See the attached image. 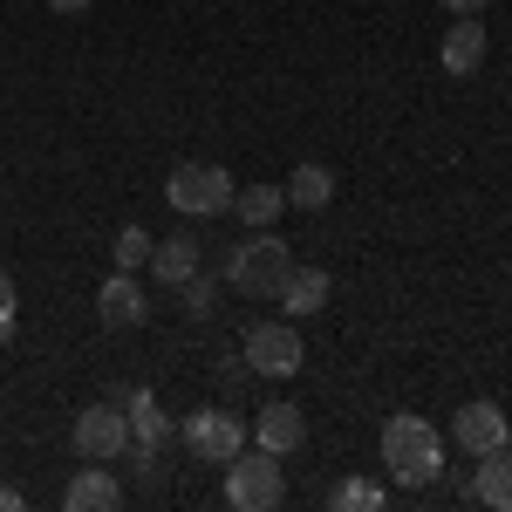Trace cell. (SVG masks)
<instances>
[{"mask_svg": "<svg viewBox=\"0 0 512 512\" xmlns=\"http://www.w3.org/2000/svg\"><path fill=\"white\" fill-rule=\"evenodd\" d=\"M383 465L403 492H417V485H431L444 472V444H437V424L431 417H410V410H396L390 424H383Z\"/></svg>", "mask_w": 512, "mask_h": 512, "instance_id": "cell-1", "label": "cell"}, {"mask_svg": "<svg viewBox=\"0 0 512 512\" xmlns=\"http://www.w3.org/2000/svg\"><path fill=\"white\" fill-rule=\"evenodd\" d=\"M287 274H294V253H287V239H280L274 226H260L253 239H239L233 260H226V287H233V294H253V301L280 294Z\"/></svg>", "mask_w": 512, "mask_h": 512, "instance_id": "cell-2", "label": "cell"}, {"mask_svg": "<svg viewBox=\"0 0 512 512\" xmlns=\"http://www.w3.org/2000/svg\"><path fill=\"white\" fill-rule=\"evenodd\" d=\"M287 499V478H280V458L274 451H239L233 465H226V506L233 512H280Z\"/></svg>", "mask_w": 512, "mask_h": 512, "instance_id": "cell-3", "label": "cell"}, {"mask_svg": "<svg viewBox=\"0 0 512 512\" xmlns=\"http://www.w3.org/2000/svg\"><path fill=\"white\" fill-rule=\"evenodd\" d=\"M164 198H171L185 219H212V212L233 205V178H226V164H171Z\"/></svg>", "mask_w": 512, "mask_h": 512, "instance_id": "cell-4", "label": "cell"}, {"mask_svg": "<svg viewBox=\"0 0 512 512\" xmlns=\"http://www.w3.org/2000/svg\"><path fill=\"white\" fill-rule=\"evenodd\" d=\"M76 451L89 458V465L123 458V451H130V417H123L117 403H89V410L76 417Z\"/></svg>", "mask_w": 512, "mask_h": 512, "instance_id": "cell-5", "label": "cell"}, {"mask_svg": "<svg viewBox=\"0 0 512 512\" xmlns=\"http://www.w3.org/2000/svg\"><path fill=\"white\" fill-rule=\"evenodd\" d=\"M301 335L287 328V321H260V328H246V369L253 376H294L301 369Z\"/></svg>", "mask_w": 512, "mask_h": 512, "instance_id": "cell-6", "label": "cell"}, {"mask_svg": "<svg viewBox=\"0 0 512 512\" xmlns=\"http://www.w3.org/2000/svg\"><path fill=\"white\" fill-rule=\"evenodd\" d=\"M185 444H192V458H205V465H233L239 451H246V424L226 417V410H198L192 424H185Z\"/></svg>", "mask_w": 512, "mask_h": 512, "instance_id": "cell-7", "label": "cell"}, {"mask_svg": "<svg viewBox=\"0 0 512 512\" xmlns=\"http://www.w3.org/2000/svg\"><path fill=\"white\" fill-rule=\"evenodd\" d=\"M451 444H458V451H472V458H485V451H499V444H512V431H506V410H499L492 396H478V403H465V410L451 417Z\"/></svg>", "mask_w": 512, "mask_h": 512, "instance_id": "cell-8", "label": "cell"}, {"mask_svg": "<svg viewBox=\"0 0 512 512\" xmlns=\"http://www.w3.org/2000/svg\"><path fill=\"white\" fill-rule=\"evenodd\" d=\"M96 315H103V328H137L151 315V294L137 287V274H110L103 294H96Z\"/></svg>", "mask_w": 512, "mask_h": 512, "instance_id": "cell-9", "label": "cell"}, {"mask_svg": "<svg viewBox=\"0 0 512 512\" xmlns=\"http://www.w3.org/2000/svg\"><path fill=\"white\" fill-rule=\"evenodd\" d=\"M437 62H444V76H478V62H485V21L478 14H458L444 48H437Z\"/></svg>", "mask_w": 512, "mask_h": 512, "instance_id": "cell-10", "label": "cell"}, {"mask_svg": "<svg viewBox=\"0 0 512 512\" xmlns=\"http://www.w3.org/2000/svg\"><path fill=\"white\" fill-rule=\"evenodd\" d=\"M253 437H260V451H301V437H308V417H301V403H267L260 417H253Z\"/></svg>", "mask_w": 512, "mask_h": 512, "instance_id": "cell-11", "label": "cell"}, {"mask_svg": "<svg viewBox=\"0 0 512 512\" xmlns=\"http://www.w3.org/2000/svg\"><path fill=\"white\" fill-rule=\"evenodd\" d=\"M62 506H69V512H117V506H123V485L110 478V465H89V472L69 478Z\"/></svg>", "mask_w": 512, "mask_h": 512, "instance_id": "cell-12", "label": "cell"}, {"mask_svg": "<svg viewBox=\"0 0 512 512\" xmlns=\"http://www.w3.org/2000/svg\"><path fill=\"white\" fill-rule=\"evenodd\" d=\"M151 274L164 280V287H185V280L198 274V239L192 233H171L151 246Z\"/></svg>", "mask_w": 512, "mask_h": 512, "instance_id": "cell-13", "label": "cell"}, {"mask_svg": "<svg viewBox=\"0 0 512 512\" xmlns=\"http://www.w3.org/2000/svg\"><path fill=\"white\" fill-rule=\"evenodd\" d=\"M472 492H478L492 512H512V444H499V451H485V458H478Z\"/></svg>", "mask_w": 512, "mask_h": 512, "instance_id": "cell-14", "label": "cell"}, {"mask_svg": "<svg viewBox=\"0 0 512 512\" xmlns=\"http://www.w3.org/2000/svg\"><path fill=\"white\" fill-rule=\"evenodd\" d=\"M328 294H335V287H328L321 267H294V274L280 280V308H287V315H315V308H328Z\"/></svg>", "mask_w": 512, "mask_h": 512, "instance_id": "cell-15", "label": "cell"}, {"mask_svg": "<svg viewBox=\"0 0 512 512\" xmlns=\"http://www.w3.org/2000/svg\"><path fill=\"white\" fill-rule=\"evenodd\" d=\"M280 192H287V205H301V212H321V205L335 198V171H328V164H294Z\"/></svg>", "mask_w": 512, "mask_h": 512, "instance_id": "cell-16", "label": "cell"}, {"mask_svg": "<svg viewBox=\"0 0 512 512\" xmlns=\"http://www.w3.org/2000/svg\"><path fill=\"white\" fill-rule=\"evenodd\" d=\"M233 212L260 233V226H274L280 212H287V192L280 185H246V192H233Z\"/></svg>", "mask_w": 512, "mask_h": 512, "instance_id": "cell-17", "label": "cell"}, {"mask_svg": "<svg viewBox=\"0 0 512 512\" xmlns=\"http://www.w3.org/2000/svg\"><path fill=\"white\" fill-rule=\"evenodd\" d=\"M123 417H130V451H158L164 431H171V424H164V410H158L144 390L130 396V410H123Z\"/></svg>", "mask_w": 512, "mask_h": 512, "instance_id": "cell-18", "label": "cell"}, {"mask_svg": "<svg viewBox=\"0 0 512 512\" xmlns=\"http://www.w3.org/2000/svg\"><path fill=\"white\" fill-rule=\"evenodd\" d=\"M151 246H158V239L144 233V226H123V233H117V267H123V274L151 267Z\"/></svg>", "mask_w": 512, "mask_h": 512, "instance_id": "cell-19", "label": "cell"}, {"mask_svg": "<svg viewBox=\"0 0 512 512\" xmlns=\"http://www.w3.org/2000/svg\"><path fill=\"white\" fill-rule=\"evenodd\" d=\"M328 506H335V512H369V506H383V492H376L369 478H349V485H335Z\"/></svg>", "mask_w": 512, "mask_h": 512, "instance_id": "cell-20", "label": "cell"}, {"mask_svg": "<svg viewBox=\"0 0 512 512\" xmlns=\"http://www.w3.org/2000/svg\"><path fill=\"white\" fill-rule=\"evenodd\" d=\"M212 294H219V287H212L205 274H192V280H185V308H192V315H212Z\"/></svg>", "mask_w": 512, "mask_h": 512, "instance_id": "cell-21", "label": "cell"}, {"mask_svg": "<svg viewBox=\"0 0 512 512\" xmlns=\"http://www.w3.org/2000/svg\"><path fill=\"white\" fill-rule=\"evenodd\" d=\"M7 335H14V280L0 274V342H7Z\"/></svg>", "mask_w": 512, "mask_h": 512, "instance_id": "cell-22", "label": "cell"}, {"mask_svg": "<svg viewBox=\"0 0 512 512\" xmlns=\"http://www.w3.org/2000/svg\"><path fill=\"white\" fill-rule=\"evenodd\" d=\"M437 7H451V14H485L492 0H437Z\"/></svg>", "mask_w": 512, "mask_h": 512, "instance_id": "cell-23", "label": "cell"}, {"mask_svg": "<svg viewBox=\"0 0 512 512\" xmlns=\"http://www.w3.org/2000/svg\"><path fill=\"white\" fill-rule=\"evenodd\" d=\"M55 14H89V0H48Z\"/></svg>", "mask_w": 512, "mask_h": 512, "instance_id": "cell-24", "label": "cell"}, {"mask_svg": "<svg viewBox=\"0 0 512 512\" xmlns=\"http://www.w3.org/2000/svg\"><path fill=\"white\" fill-rule=\"evenodd\" d=\"M0 512H21V492L14 485H0Z\"/></svg>", "mask_w": 512, "mask_h": 512, "instance_id": "cell-25", "label": "cell"}]
</instances>
